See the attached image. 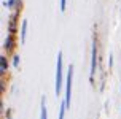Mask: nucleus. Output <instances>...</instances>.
<instances>
[{"instance_id": "f257e3e1", "label": "nucleus", "mask_w": 121, "mask_h": 119, "mask_svg": "<svg viewBox=\"0 0 121 119\" xmlns=\"http://www.w3.org/2000/svg\"><path fill=\"white\" fill-rule=\"evenodd\" d=\"M64 86V65H62V51L57 53V62H56V83H54V92L59 97L60 90Z\"/></svg>"}, {"instance_id": "f03ea898", "label": "nucleus", "mask_w": 121, "mask_h": 119, "mask_svg": "<svg viewBox=\"0 0 121 119\" xmlns=\"http://www.w3.org/2000/svg\"><path fill=\"white\" fill-rule=\"evenodd\" d=\"M72 81H73V65L70 64L67 68V78H65V105L70 108L72 105Z\"/></svg>"}, {"instance_id": "7ed1b4c3", "label": "nucleus", "mask_w": 121, "mask_h": 119, "mask_svg": "<svg viewBox=\"0 0 121 119\" xmlns=\"http://www.w3.org/2000/svg\"><path fill=\"white\" fill-rule=\"evenodd\" d=\"M96 65H97V41H96V38H94V41H92V49H91V75H89V81L92 84H94Z\"/></svg>"}, {"instance_id": "20e7f679", "label": "nucleus", "mask_w": 121, "mask_h": 119, "mask_svg": "<svg viewBox=\"0 0 121 119\" xmlns=\"http://www.w3.org/2000/svg\"><path fill=\"white\" fill-rule=\"evenodd\" d=\"M13 48H14V33H8L5 41V51L6 53H11Z\"/></svg>"}, {"instance_id": "39448f33", "label": "nucleus", "mask_w": 121, "mask_h": 119, "mask_svg": "<svg viewBox=\"0 0 121 119\" xmlns=\"http://www.w3.org/2000/svg\"><path fill=\"white\" fill-rule=\"evenodd\" d=\"M27 27H29V22L27 21H22L21 24V43H26V37H27Z\"/></svg>"}, {"instance_id": "423d86ee", "label": "nucleus", "mask_w": 121, "mask_h": 119, "mask_svg": "<svg viewBox=\"0 0 121 119\" xmlns=\"http://www.w3.org/2000/svg\"><path fill=\"white\" fill-rule=\"evenodd\" d=\"M40 119H48V111H46L45 98H42V114H40Z\"/></svg>"}, {"instance_id": "0eeeda50", "label": "nucleus", "mask_w": 121, "mask_h": 119, "mask_svg": "<svg viewBox=\"0 0 121 119\" xmlns=\"http://www.w3.org/2000/svg\"><path fill=\"white\" fill-rule=\"evenodd\" d=\"M65 111H67V105H65V102H64V103H60V107H59V118L57 119L65 118Z\"/></svg>"}, {"instance_id": "6e6552de", "label": "nucleus", "mask_w": 121, "mask_h": 119, "mask_svg": "<svg viewBox=\"0 0 121 119\" xmlns=\"http://www.w3.org/2000/svg\"><path fill=\"white\" fill-rule=\"evenodd\" d=\"M0 64H2V68H0V70H2V73H5L6 71V57L5 56L0 57Z\"/></svg>"}, {"instance_id": "1a4fd4ad", "label": "nucleus", "mask_w": 121, "mask_h": 119, "mask_svg": "<svg viewBox=\"0 0 121 119\" xmlns=\"http://www.w3.org/2000/svg\"><path fill=\"white\" fill-rule=\"evenodd\" d=\"M13 67L14 68L19 67V56H13Z\"/></svg>"}, {"instance_id": "9d476101", "label": "nucleus", "mask_w": 121, "mask_h": 119, "mask_svg": "<svg viewBox=\"0 0 121 119\" xmlns=\"http://www.w3.org/2000/svg\"><path fill=\"white\" fill-rule=\"evenodd\" d=\"M112 67H113V54L110 53V57H108V68L112 70Z\"/></svg>"}, {"instance_id": "9b49d317", "label": "nucleus", "mask_w": 121, "mask_h": 119, "mask_svg": "<svg viewBox=\"0 0 121 119\" xmlns=\"http://www.w3.org/2000/svg\"><path fill=\"white\" fill-rule=\"evenodd\" d=\"M65 6H67V0H60V11H65Z\"/></svg>"}]
</instances>
